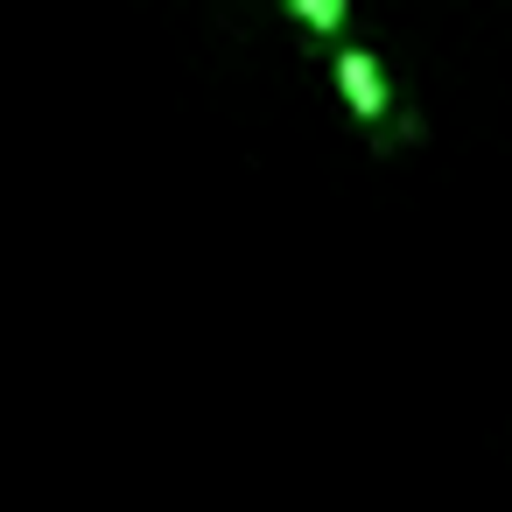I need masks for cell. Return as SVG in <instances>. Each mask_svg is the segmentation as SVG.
Segmentation results:
<instances>
[{"label": "cell", "mask_w": 512, "mask_h": 512, "mask_svg": "<svg viewBox=\"0 0 512 512\" xmlns=\"http://www.w3.org/2000/svg\"><path fill=\"white\" fill-rule=\"evenodd\" d=\"M288 15L302 22V29H344V0H288Z\"/></svg>", "instance_id": "7a4b0ae2"}, {"label": "cell", "mask_w": 512, "mask_h": 512, "mask_svg": "<svg viewBox=\"0 0 512 512\" xmlns=\"http://www.w3.org/2000/svg\"><path fill=\"white\" fill-rule=\"evenodd\" d=\"M337 92H344V106L358 113V127H386V113H393V92H386V78H379V57H372L365 43H344V50H337Z\"/></svg>", "instance_id": "6da1fadb"}]
</instances>
